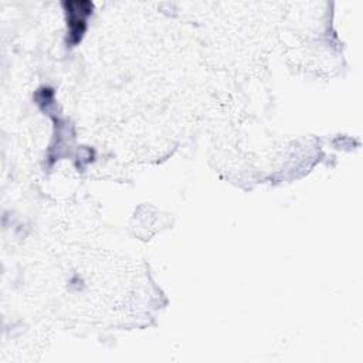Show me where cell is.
I'll return each mask as SVG.
<instances>
[{
	"instance_id": "cell-1",
	"label": "cell",
	"mask_w": 363,
	"mask_h": 363,
	"mask_svg": "<svg viewBox=\"0 0 363 363\" xmlns=\"http://www.w3.org/2000/svg\"><path fill=\"white\" fill-rule=\"evenodd\" d=\"M68 6V26L71 41L77 43L81 40V35L85 30V20L91 13L92 4L89 1H69L65 3Z\"/></svg>"
}]
</instances>
